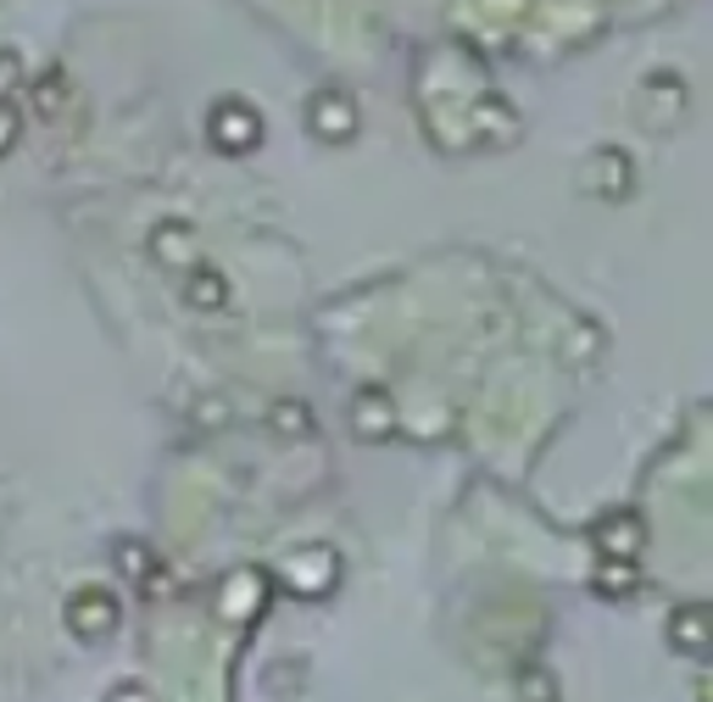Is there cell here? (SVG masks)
<instances>
[{"label":"cell","mask_w":713,"mask_h":702,"mask_svg":"<svg viewBox=\"0 0 713 702\" xmlns=\"http://www.w3.org/2000/svg\"><path fill=\"white\" fill-rule=\"evenodd\" d=\"M207 134H212V145H218V151H229V156H251V151H256V140H262V118H256L240 96H229V101H218V107H212Z\"/></svg>","instance_id":"6da1fadb"},{"label":"cell","mask_w":713,"mask_h":702,"mask_svg":"<svg viewBox=\"0 0 713 702\" xmlns=\"http://www.w3.org/2000/svg\"><path fill=\"white\" fill-rule=\"evenodd\" d=\"M118 619H123V607H118V596L101 591V585H89V591H78V596L67 602V630H73L78 641H101V636H112Z\"/></svg>","instance_id":"7a4b0ae2"},{"label":"cell","mask_w":713,"mask_h":702,"mask_svg":"<svg viewBox=\"0 0 713 702\" xmlns=\"http://www.w3.org/2000/svg\"><path fill=\"white\" fill-rule=\"evenodd\" d=\"M596 552L607 558V563H624V558H636L641 547H647V524L636 518V513H607L602 524H596Z\"/></svg>","instance_id":"3957f363"},{"label":"cell","mask_w":713,"mask_h":702,"mask_svg":"<svg viewBox=\"0 0 713 702\" xmlns=\"http://www.w3.org/2000/svg\"><path fill=\"white\" fill-rule=\"evenodd\" d=\"M307 129H312L318 140L340 145V140H351V134H356V107H351L345 96L323 90V96H318V101L307 107Z\"/></svg>","instance_id":"277c9868"},{"label":"cell","mask_w":713,"mask_h":702,"mask_svg":"<svg viewBox=\"0 0 713 702\" xmlns=\"http://www.w3.org/2000/svg\"><path fill=\"white\" fill-rule=\"evenodd\" d=\"M669 641L685 652V658H702L707 652V607L702 602H685L674 619H669Z\"/></svg>","instance_id":"5b68a950"},{"label":"cell","mask_w":713,"mask_h":702,"mask_svg":"<svg viewBox=\"0 0 713 702\" xmlns=\"http://www.w3.org/2000/svg\"><path fill=\"white\" fill-rule=\"evenodd\" d=\"M356 435H363V441H385L391 435V402L380 396V391H363V407H356Z\"/></svg>","instance_id":"8992f818"},{"label":"cell","mask_w":713,"mask_h":702,"mask_svg":"<svg viewBox=\"0 0 713 702\" xmlns=\"http://www.w3.org/2000/svg\"><path fill=\"white\" fill-rule=\"evenodd\" d=\"M185 301H190V307H201V312L223 307V301H229V285H223V274H212V268H196V274H190V285H185Z\"/></svg>","instance_id":"52a82bcc"},{"label":"cell","mask_w":713,"mask_h":702,"mask_svg":"<svg viewBox=\"0 0 713 702\" xmlns=\"http://www.w3.org/2000/svg\"><path fill=\"white\" fill-rule=\"evenodd\" d=\"M274 429L279 435H307L312 429V413L301 402H274Z\"/></svg>","instance_id":"ba28073f"},{"label":"cell","mask_w":713,"mask_h":702,"mask_svg":"<svg viewBox=\"0 0 713 702\" xmlns=\"http://www.w3.org/2000/svg\"><path fill=\"white\" fill-rule=\"evenodd\" d=\"M118 569H123L129 580H134V574H151V569H156V563H151V547H134V541H123V547H118Z\"/></svg>","instance_id":"9c48e42d"},{"label":"cell","mask_w":713,"mask_h":702,"mask_svg":"<svg viewBox=\"0 0 713 702\" xmlns=\"http://www.w3.org/2000/svg\"><path fill=\"white\" fill-rule=\"evenodd\" d=\"M618 585H624V591H630V585H636V569H630V563H624V574H618L613 563H607V569L596 574V591H618Z\"/></svg>","instance_id":"30bf717a"}]
</instances>
